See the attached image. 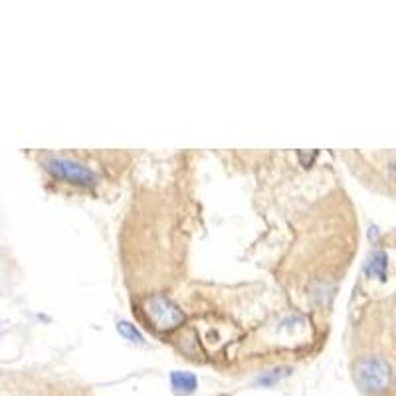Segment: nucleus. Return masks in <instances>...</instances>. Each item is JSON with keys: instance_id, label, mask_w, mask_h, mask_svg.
Segmentation results:
<instances>
[{"instance_id": "f257e3e1", "label": "nucleus", "mask_w": 396, "mask_h": 396, "mask_svg": "<svg viewBox=\"0 0 396 396\" xmlns=\"http://www.w3.org/2000/svg\"><path fill=\"white\" fill-rule=\"evenodd\" d=\"M361 325H355L353 377L357 386L368 396L393 395V299L366 307Z\"/></svg>"}, {"instance_id": "f03ea898", "label": "nucleus", "mask_w": 396, "mask_h": 396, "mask_svg": "<svg viewBox=\"0 0 396 396\" xmlns=\"http://www.w3.org/2000/svg\"><path fill=\"white\" fill-rule=\"evenodd\" d=\"M40 165L52 181L66 184L69 188L98 190L105 181V165L96 155L85 153H42L38 155Z\"/></svg>"}, {"instance_id": "7ed1b4c3", "label": "nucleus", "mask_w": 396, "mask_h": 396, "mask_svg": "<svg viewBox=\"0 0 396 396\" xmlns=\"http://www.w3.org/2000/svg\"><path fill=\"white\" fill-rule=\"evenodd\" d=\"M173 384H175V388L181 390V393H192V390L197 388V380H195V377H190V375H181V373L173 377Z\"/></svg>"}]
</instances>
